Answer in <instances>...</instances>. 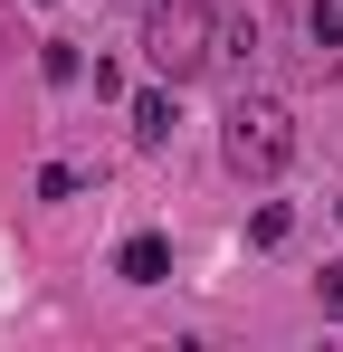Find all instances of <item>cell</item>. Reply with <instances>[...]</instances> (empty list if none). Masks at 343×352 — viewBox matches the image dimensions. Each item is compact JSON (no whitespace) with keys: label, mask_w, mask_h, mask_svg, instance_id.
<instances>
[{"label":"cell","mask_w":343,"mask_h":352,"mask_svg":"<svg viewBox=\"0 0 343 352\" xmlns=\"http://www.w3.org/2000/svg\"><path fill=\"white\" fill-rule=\"evenodd\" d=\"M143 58L163 86H191L200 67L220 58V10L210 0H153V19H143Z\"/></svg>","instance_id":"cell-1"},{"label":"cell","mask_w":343,"mask_h":352,"mask_svg":"<svg viewBox=\"0 0 343 352\" xmlns=\"http://www.w3.org/2000/svg\"><path fill=\"white\" fill-rule=\"evenodd\" d=\"M39 67H48V86H76V48H67V38H48V58H39Z\"/></svg>","instance_id":"cell-8"},{"label":"cell","mask_w":343,"mask_h":352,"mask_svg":"<svg viewBox=\"0 0 343 352\" xmlns=\"http://www.w3.org/2000/svg\"><path fill=\"white\" fill-rule=\"evenodd\" d=\"M286 229H295V210H286V200H267V210L248 219V238H258V248H286Z\"/></svg>","instance_id":"cell-6"},{"label":"cell","mask_w":343,"mask_h":352,"mask_svg":"<svg viewBox=\"0 0 343 352\" xmlns=\"http://www.w3.org/2000/svg\"><path fill=\"white\" fill-rule=\"evenodd\" d=\"M114 276H124V286H163L172 276V238L163 229H134L124 248H114Z\"/></svg>","instance_id":"cell-3"},{"label":"cell","mask_w":343,"mask_h":352,"mask_svg":"<svg viewBox=\"0 0 343 352\" xmlns=\"http://www.w3.org/2000/svg\"><path fill=\"white\" fill-rule=\"evenodd\" d=\"M220 153H229V172H238V181H277L286 153H295V115H286L277 96H238V105H229Z\"/></svg>","instance_id":"cell-2"},{"label":"cell","mask_w":343,"mask_h":352,"mask_svg":"<svg viewBox=\"0 0 343 352\" xmlns=\"http://www.w3.org/2000/svg\"><path fill=\"white\" fill-rule=\"evenodd\" d=\"M305 29H315V48H343V0H305Z\"/></svg>","instance_id":"cell-5"},{"label":"cell","mask_w":343,"mask_h":352,"mask_svg":"<svg viewBox=\"0 0 343 352\" xmlns=\"http://www.w3.org/2000/svg\"><path fill=\"white\" fill-rule=\"evenodd\" d=\"M134 143H143V153L172 143V86H143V96H134Z\"/></svg>","instance_id":"cell-4"},{"label":"cell","mask_w":343,"mask_h":352,"mask_svg":"<svg viewBox=\"0 0 343 352\" xmlns=\"http://www.w3.org/2000/svg\"><path fill=\"white\" fill-rule=\"evenodd\" d=\"M315 305H324V314H334V324H343V257H334V267H324V276H315Z\"/></svg>","instance_id":"cell-9"},{"label":"cell","mask_w":343,"mask_h":352,"mask_svg":"<svg viewBox=\"0 0 343 352\" xmlns=\"http://www.w3.org/2000/svg\"><path fill=\"white\" fill-rule=\"evenodd\" d=\"M76 190H86V172H67V162H48V172H39V200H76Z\"/></svg>","instance_id":"cell-7"}]
</instances>
